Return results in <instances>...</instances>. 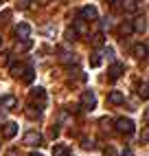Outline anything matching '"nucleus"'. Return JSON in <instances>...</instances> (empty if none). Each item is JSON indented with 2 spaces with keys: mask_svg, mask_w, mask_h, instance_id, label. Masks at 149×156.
I'll list each match as a JSON object with an SVG mask.
<instances>
[{
  "mask_svg": "<svg viewBox=\"0 0 149 156\" xmlns=\"http://www.w3.org/2000/svg\"><path fill=\"white\" fill-rule=\"evenodd\" d=\"M16 134H18V123L9 121V123H5V126H2V136H5V139H13Z\"/></svg>",
  "mask_w": 149,
  "mask_h": 156,
  "instance_id": "obj_8",
  "label": "nucleus"
},
{
  "mask_svg": "<svg viewBox=\"0 0 149 156\" xmlns=\"http://www.w3.org/2000/svg\"><path fill=\"white\" fill-rule=\"evenodd\" d=\"M108 2H116V0H108Z\"/></svg>",
  "mask_w": 149,
  "mask_h": 156,
  "instance_id": "obj_39",
  "label": "nucleus"
},
{
  "mask_svg": "<svg viewBox=\"0 0 149 156\" xmlns=\"http://www.w3.org/2000/svg\"><path fill=\"white\" fill-rule=\"evenodd\" d=\"M0 44H2V40H0Z\"/></svg>",
  "mask_w": 149,
  "mask_h": 156,
  "instance_id": "obj_40",
  "label": "nucleus"
},
{
  "mask_svg": "<svg viewBox=\"0 0 149 156\" xmlns=\"http://www.w3.org/2000/svg\"><path fill=\"white\" fill-rule=\"evenodd\" d=\"M103 156H116V150L112 147V145H108V147L103 150Z\"/></svg>",
  "mask_w": 149,
  "mask_h": 156,
  "instance_id": "obj_29",
  "label": "nucleus"
},
{
  "mask_svg": "<svg viewBox=\"0 0 149 156\" xmlns=\"http://www.w3.org/2000/svg\"><path fill=\"white\" fill-rule=\"evenodd\" d=\"M29 156H42V154H40V152H31Z\"/></svg>",
  "mask_w": 149,
  "mask_h": 156,
  "instance_id": "obj_37",
  "label": "nucleus"
},
{
  "mask_svg": "<svg viewBox=\"0 0 149 156\" xmlns=\"http://www.w3.org/2000/svg\"><path fill=\"white\" fill-rule=\"evenodd\" d=\"M121 7H123V11L125 13H134L138 5H136V0H121Z\"/></svg>",
  "mask_w": 149,
  "mask_h": 156,
  "instance_id": "obj_12",
  "label": "nucleus"
},
{
  "mask_svg": "<svg viewBox=\"0 0 149 156\" xmlns=\"http://www.w3.org/2000/svg\"><path fill=\"white\" fill-rule=\"evenodd\" d=\"M92 44H94V46H101V44H103V33H94V35H92Z\"/></svg>",
  "mask_w": 149,
  "mask_h": 156,
  "instance_id": "obj_25",
  "label": "nucleus"
},
{
  "mask_svg": "<svg viewBox=\"0 0 149 156\" xmlns=\"http://www.w3.org/2000/svg\"><path fill=\"white\" fill-rule=\"evenodd\" d=\"M33 79H35V73H33V68H24V73H22V81H24V84H31Z\"/></svg>",
  "mask_w": 149,
  "mask_h": 156,
  "instance_id": "obj_15",
  "label": "nucleus"
},
{
  "mask_svg": "<svg viewBox=\"0 0 149 156\" xmlns=\"http://www.w3.org/2000/svg\"><path fill=\"white\" fill-rule=\"evenodd\" d=\"M68 154V150L64 147V145H55V147H53V156H66Z\"/></svg>",
  "mask_w": 149,
  "mask_h": 156,
  "instance_id": "obj_22",
  "label": "nucleus"
},
{
  "mask_svg": "<svg viewBox=\"0 0 149 156\" xmlns=\"http://www.w3.org/2000/svg\"><path fill=\"white\" fill-rule=\"evenodd\" d=\"M31 46H33V40H29V37H24L22 42H18V46H16V51L18 53H24V51H29Z\"/></svg>",
  "mask_w": 149,
  "mask_h": 156,
  "instance_id": "obj_14",
  "label": "nucleus"
},
{
  "mask_svg": "<svg viewBox=\"0 0 149 156\" xmlns=\"http://www.w3.org/2000/svg\"><path fill=\"white\" fill-rule=\"evenodd\" d=\"M42 143V134L40 132H35V130H31V132H26L24 134V145H40Z\"/></svg>",
  "mask_w": 149,
  "mask_h": 156,
  "instance_id": "obj_7",
  "label": "nucleus"
},
{
  "mask_svg": "<svg viewBox=\"0 0 149 156\" xmlns=\"http://www.w3.org/2000/svg\"><path fill=\"white\" fill-rule=\"evenodd\" d=\"M33 0H18V9H29Z\"/></svg>",
  "mask_w": 149,
  "mask_h": 156,
  "instance_id": "obj_27",
  "label": "nucleus"
},
{
  "mask_svg": "<svg viewBox=\"0 0 149 156\" xmlns=\"http://www.w3.org/2000/svg\"><path fill=\"white\" fill-rule=\"evenodd\" d=\"M121 156H134V152H132V147H125V150L121 152Z\"/></svg>",
  "mask_w": 149,
  "mask_h": 156,
  "instance_id": "obj_33",
  "label": "nucleus"
},
{
  "mask_svg": "<svg viewBox=\"0 0 149 156\" xmlns=\"http://www.w3.org/2000/svg\"><path fill=\"white\" fill-rule=\"evenodd\" d=\"M108 101L112 103V106H121V103L125 101V95H123L121 90H112L110 95H108Z\"/></svg>",
  "mask_w": 149,
  "mask_h": 156,
  "instance_id": "obj_10",
  "label": "nucleus"
},
{
  "mask_svg": "<svg viewBox=\"0 0 149 156\" xmlns=\"http://www.w3.org/2000/svg\"><path fill=\"white\" fill-rule=\"evenodd\" d=\"M37 2H40V5H46V2H48V0H37Z\"/></svg>",
  "mask_w": 149,
  "mask_h": 156,
  "instance_id": "obj_38",
  "label": "nucleus"
},
{
  "mask_svg": "<svg viewBox=\"0 0 149 156\" xmlns=\"http://www.w3.org/2000/svg\"><path fill=\"white\" fill-rule=\"evenodd\" d=\"M9 73H11L13 77H20L24 73V66L22 64H11V66H9Z\"/></svg>",
  "mask_w": 149,
  "mask_h": 156,
  "instance_id": "obj_16",
  "label": "nucleus"
},
{
  "mask_svg": "<svg viewBox=\"0 0 149 156\" xmlns=\"http://www.w3.org/2000/svg\"><path fill=\"white\" fill-rule=\"evenodd\" d=\"M99 123H101L103 128H110V126H112V121H110V117H103V119H101Z\"/></svg>",
  "mask_w": 149,
  "mask_h": 156,
  "instance_id": "obj_32",
  "label": "nucleus"
},
{
  "mask_svg": "<svg viewBox=\"0 0 149 156\" xmlns=\"http://www.w3.org/2000/svg\"><path fill=\"white\" fill-rule=\"evenodd\" d=\"M61 62H64V64H77L79 59H77V55H70V53H68V55L61 57Z\"/></svg>",
  "mask_w": 149,
  "mask_h": 156,
  "instance_id": "obj_24",
  "label": "nucleus"
},
{
  "mask_svg": "<svg viewBox=\"0 0 149 156\" xmlns=\"http://www.w3.org/2000/svg\"><path fill=\"white\" fill-rule=\"evenodd\" d=\"M103 55L112 59V57H114V48H110V46H105V48H103Z\"/></svg>",
  "mask_w": 149,
  "mask_h": 156,
  "instance_id": "obj_31",
  "label": "nucleus"
},
{
  "mask_svg": "<svg viewBox=\"0 0 149 156\" xmlns=\"http://www.w3.org/2000/svg\"><path fill=\"white\" fill-rule=\"evenodd\" d=\"M26 117H29V119H40V108L26 106Z\"/></svg>",
  "mask_w": 149,
  "mask_h": 156,
  "instance_id": "obj_18",
  "label": "nucleus"
},
{
  "mask_svg": "<svg viewBox=\"0 0 149 156\" xmlns=\"http://www.w3.org/2000/svg\"><path fill=\"white\" fill-rule=\"evenodd\" d=\"M94 141H90V139H86V141H83V147H94V145H92Z\"/></svg>",
  "mask_w": 149,
  "mask_h": 156,
  "instance_id": "obj_34",
  "label": "nucleus"
},
{
  "mask_svg": "<svg viewBox=\"0 0 149 156\" xmlns=\"http://www.w3.org/2000/svg\"><path fill=\"white\" fill-rule=\"evenodd\" d=\"M9 64V53L5 51V53H0V66H7Z\"/></svg>",
  "mask_w": 149,
  "mask_h": 156,
  "instance_id": "obj_28",
  "label": "nucleus"
},
{
  "mask_svg": "<svg viewBox=\"0 0 149 156\" xmlns=\"http://www.w3.org/2000/svg\"><path fill=\"white\" fill-rule=\"evenodd\" d=\"M119 33H121V35H130V33H134V27H132L130 22H125V24L119 27Z\"/></svg>",
  "mask_w": 149,
  "mask_h": 156,
  "instance_id": "obj_20",
  "label": "nucleus"
},
{
  "mask_svg": "<svg viewBox=\"0 0 149 156\" xmlns=\"http://www.w3.org/2000/svg\"><path fill=\"white\" fill-rule=\"evenodd\" d=\"M138 139H140V143H149V126L140 132V136H138Z\"/></svg>",
  "mask_w": 149,
  "mask_h": 156,
  "instance_id": "obj_26",
  "label": "nucleus"
},
{
  "mask_svg": "<svg viewBox=\"0 0 149 156\" xmlns=\"http://www.w3.org/2000/svg\"><path fill=\"white\" fill-rule=\"evenodd\" d=\"M132 27H134V31H138V33H145L147 31V20L145 18H136Z\"/></svg>",
  "mask_w": 149,
  "mask_h": 156,
  "instance_id": "obj_13",
  "label": "nucleus"
},
{
  "mask_svg": "<svg viewBox=\"0 0 149 156\" xmlns=\"http://www.w3.org/2000/svg\"><path fill=\"white\" fill-rule=\"evenodd\" d=\"M138 97H140V99H149V84H140V86H138Z\"/></svg>",
  "mask_w": 149,
  "mask_h": 156,
  "instance_id": "obj_19",
  "label": "nucleus"
},
{
  "mask_svg": "<svg viewBox=\"0 0 149 156\" xmlns=\"http://www.w3.org/2000/svg\"><path fill=\"white\" fill-rule=\"evenodd\" d=\"M90 66H92V68H99V66H101V55H99V53L90 55Z\"/></svg>",
  "mask_w": 149,
  "mask_h": 156,
  "instance_id": "obj_21",
  "label": "nucleus"
},
{
  "mask_svg": "<svg viewBox=\"0 0 149 156\" xmlns=\"http://www.w3.org/2000/svg\"><path fill=\"white\" fill-rule=\"evenodd\" d=\"M145 121H147V123H149V108H147V110H145Z\"/></svg>",
  "mask_w": 149,
  "mask_h": 156,
  "instance_id": "obj_36",
  "label": "nucleus"
},
{
  "mask_svg": "<svg viewBox=\"0 0 149 156\" xmlns=\"http://www.w3.org/2000/svg\"><path fill=\"white\" fill-rule=\"evenodd\" d=\"M94 106H97V95L92 90L81 92V108L83 110H94Z\"/></svg>",
  "mask_w": 149,
  "mask_h": 156,
  "instance_id": "obj_2",
  "label": "nucleus"
},
{
  "mask_svg": "<svg viewBox=\"0 0 149 156\" xmlns=\"http://www.w3.org/2000/svg\"><path fill=\"white\" fill-rule=\"evenodd\" d=\"M0 103H2L5 108H13V106H16V97H13V95H7V97L0 99Z\"/></svg>",
  "mask_w": 149,
  "mask_h": 156,
  "instance_id": "obj_17",
  "label": "nucleus"
},
{
  "mask_svg": "<svg viewBox=\"0 0 149 156\" xmlns=\"http://www.w3.org/2000/svg\"><path fill=\"white\" fill-rule=\"evenodd\" d=\"M114 128H116V132H121V134H132L134 132V121L127 119V117H121V119H116Z\"/></svg>",
  "mask_w": 149,
  "mask_h": 156,
  "instance_id": "obj_1",
  "label": "nucleus"
},
{
  "mask_svg": "<svg viewBox=\"0 0 149 156\" xmlns=\"http://www.w3.org/2000/svg\"><path fill=\"white\" fill-rule=\"evenodd\" d=\"M74 40H77V31H74L72 27L66 29V42H74Z\"/></svg>",
  "mask_w": 149,
  "mask_h": 156,
  "instance_id": "obj_23",
  "label": "nucleus"
},
{
  "mask_svg": "<svg viewBox=\"0 0 149 156\" xmlns=\"http://www.w3.org/2000/svg\"><path fill=\"white\" fill-rule=\"evenodd\" d=\"M132 55H134L136 59H145V57L149 55V48H147L143 42H138V44H134V46H132Z\"/></svg>",
  "mask_w": 149,
  "mask_h": 156,
  "instance_id": "obj_6",
  "label": "nucleus"
},
{
  "mask_svg": "<svg viewBox=\"0 0 149 156\" xmlns=\"http://www.w3.org/2000/svg\"><path fill=\"white\" fill-rule=\"evenodd\" d=\"M7 156H18V150H9V152H7Z\"/></svg>",
  "mask_w": 149,
  "mask_h": 156,
  "instance_id": "obj_35",
  "label": "nucleus"
},
{
  "mask_svg": "<svg viewBox=\"0 0 149 156\" xmlns=\"http://www.w3.org/2000/svg\"><path fill=\"white\" fill-rule=\"evenodd\" d=\"M31 99L37 101V108H44V103H46V92H44V88H33V90H31Z\"/></svg>",
  "mask_w": 149,
  "mask_h": 156,
  "instance_id": "obj_4",
  "label": "nucleus"
},
{
  "mask_svg": "<svg viewBox=\"0 0 149 156\" xmlns=\"http://www.w3.org/2000/svg\"><path fill=\"white\" fill-rule=\"evenodd\" d=\"M123 70H125V66L121 64V62H114V64L108 68V75H110V79H112V81H116V79L123 75Z\"/></svg>",
  "mask_w": 149,
  "mask_h": 156,
  "instance_id": "obj_5",
  "label": "nucleus"
},
{
  "mask_svg": "<svg viewBox=\"0 0 149 156\" xmlns=\"http://www.w3.org/2000/svg\"><path fill=\"white\" fill-rule=\"evenodd\" d=\"M16 35H18L20 40L29 37V35H31V27H29V22H18V24H16Z\"/></svg>",
  "mask_w": 149,
  "mask_h": 156,
  "instance_id": "obj_9",
  "label": "nucleus"
},
{
  "mask_svg": "<svg viewBox=\"0 0 149 156\" xmlns=\"http://www.w3.org/2000/svg\"><path fill=\"white\" fill-rule=\"evenodd\" d=\"M110 27H112V22H110L108 18H103V20H101V29H103V31H108Z\"/></svg>",
  "mask_w": 149,
  "mask_h": 156,
  "instance_id": "obj_30",
  "label": "nucleus"
},
{
  "mask_svg": "<svg viewBox=\"0 0 149 156\" xmlns=\"http://www.w3.org/2000/svg\"><path fill=\"white\" fill-rule=\"evenodd\" d=\"M83 20H86V22H92V20H97L99 18V11H97V7L94 5H86L81 9V13H79Z\"/></svg>",
  "mask_w": 149,
  "mask_h": 156,
  "instance_id": "obj_3",
  "label": "nucleus"
},
{
  "mask_svg": "<svg viewBox=\"0 0 149 156\" xmlns=\"http://www.w3.org/2000/svg\"><path fill=\"white\" fill-rule=\"evenodd\" d=\"M74 31H77V35H86L88 33V27H86V20H83L81 16L77 18V20H74V27H72Z\"/></svg>",
  "mask_w": 149,
  "mask_h": 156,
  "instance_id": "obj_11",
  "label": "nucleus"
}]
</instances>
